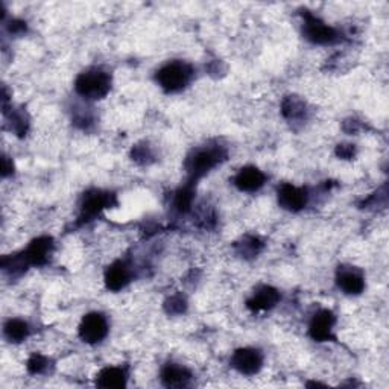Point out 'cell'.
<instances>
[{
  "label": "cell",
  "mask_w": 389,
  "mask_h": 389,
  "mask_svg": "<svg viewBox=\"0 0 389 389\" xmlns=\"http://www.w3.org/2000/svg\"><path fill=\"white\" fill-rule=\"evenodd\" d=\"M227 152L221 146H209V148L196 149L186 160V170L192 183L209 174L218 164L226 160Z\"/></svg>",
  "instance_id": "cell-1"
},
{
  "label": "cell",
  "mask_w": 389,
  "mask_h": 389,
  "mask_svg": "<svg viewBox=\"0 0 389 389\" xmlns=\"http://www.w3.org/2000/svg\"><path fill=\"white\" fill-rule=\"evenodd\" d=\"M111 89V76L102 68H90L82 72L75 81L76 93L84 99H102Z\"/></svg>",
  "instance_id": "cell-2"
},
{
  "label": "cell",
  "mask_w": 389,
  "mask_h": 389,
  "mask_svg": "<svg viewBox=\"0 0 389 389\" xmlns=\"http://www.w3.org/2000/svg\"><path fill=\"white\" fill-rule=\"evenodd\" d=\"M157 82L168 93H178L186 89L193 78V68L184 61H172L157 72Z\"/></svg>",
  "instance_id": "cell-3"
},
{
  "label": "cell",
  "mask_w": 389,
  "mask_h": 389,
  "mask_svg": "<svg viewBox=\"0 0 389 389\" xmlns=\"http://www.w3.org/2000/svg\"><path fill=\"white\" fill-rule=\"evenodd\" d=\"M304 17V24H302V34L304 37L315 43V45H335L336 41H339V34L332 26H328L327 23H324L321 19H318L314 14L310 13H304L302 14Z\"/></svg>",
  "instance_id": "cell-4"
},
{
  "label": "cell",
  "mask_w": 389,
  "mask_h": 389,
  "mask_svg": "<svg viewBox=\"0 0 389 389\" xmlns=\"http://www.w3.org/2000/svg\"><path fill=\"white\" fill-rule=\"evenodd\" d=\"M108 323L102 314L91 312L82 318L80 324V338L87 344H99L107 338Z\"/></svg>",
  "instance_id": "cell-5"
},
{
  "label": "cell",
  "mask_w": 389,
  "mask_h": 389,
  "mask_svg": "<svg viewBox=\"0 0 389 389\" xmlns=\"http://www.w3.org/2000/svg\"><path fill=\"white\" fill-rule=\"evenodd\" d=\"M230 364L240 374L254 376L263 367V354L256 348H239L233 353Z\"/></svg>",
  "instance_id": "cell-6"
},
{
  "label": "cell",
  "mask_w": 389,
  "mask_h": 389,
  "mask_svg": "<svg viewBox=\"0 0 389 389\" xmlns=\"http://www.w3.org/2000/svg\"><path fill=\"white\" fill-rule=\"evenodd\" d=\"M52 251H54V240L47 236H43L34 239L22 253V257L28 266H41L49 262Z\"/></svg>",
  "instance_id": "cell-7"
},
{
  "label": "cell",
  "mask_w": 389,
  "mask_h": 389,
  "mask_svg": "<svg viewBox=\"0 0 389 389\" xmlns=\"http://www.w3.org/2000/svg\"><path fill=\"white\" fill-rule=\"evenodd\" d=\"M336 323V316L330 310H321L318 312L309 325L310 338L316 342H325L333 338V327Z\"/></svg>",
  "instance_id": "cell-8"
},
{
  "label": "cell",
  "mask_w": 389,
  "mask_h": 389,
  "mask_svg": "<svg viewBox=\"0 0 389 389\" xmlns=\"http://www.w3.org/2000/svg\"><path fill=\"white\" fill-rule=\"evenodd\" d=\"M277 196H279V204L283 207L284 210H289V212H300L304 209L307 204V198H309L304 189L297 187L289 183L281 184L279 187Z\"/></svg>",
  "instance_id": "cell-9"
},
{
  "label": "cell",
  "mask_w": 389,
  "mask_h": 389,
  "mask_svg": "<svg viewBox=\"0 0 389 389\" xmlns=\"http://www.w3.org/2000/svg\"><path fill=\"white\" fill-rule=\"evenodd\" d=\"M113 201V195L101 192V190H93L84 196L81 204V218L90 221L94 216H98L103 209H108Z\"/></svg>",
  "instance_id": "cell-10"
},
{
  "label": "cell",
  "mask_w": 389,
  "mask_h": 389,
  "mask_svg": "<svg viewBox=\"0 0 389 389\" xmlns=\"http://www.w3.org/2000/svg\"><path fill=\"white\" fill-rule=\"evenodd\" d=\"M266 177L260 169L254 166L242 168L235 177V186L242 192H257L265 184Z\"/></svg>",
  "instance_id": "cell-11"
},
{
  "label": "cell",
  "mask_w": 389,
  "mask_h": 389,
  "mask_svg": "<svg viewBox=\"0 0 389 389\" xmlns=\"http://www.w3.org/2000/svg\"><path fill=\"white\" fill-rule=\"evenodd\" d=\"M336 283L348 295H359L365 289V280L360 272L353 267H341L336 275Z\"/></svg>",
  "instance_id": "cell-12"
},
{
  "label": "cell",
  "mask_w": 389,
  "mask_h": 389,
  "mask_svg": "<svg viewBox=\"0 0 389 389\" xmlns=\"http://www.w3.org/2000/svg\"><path fill=\"white\" fill-rule=\"evenodd\" d=\"M280 301V293L271 286H263L258 289L254 295L248 300L247 306L253 312H265L272 309Z\"/></svg>",
  "instance_id": "cell-13"
},
{
  "label": "cell",
  "mask_w": 389,
  "mask_h": 389,
  "mask_svg": "<svg viewBox=\"0 0 389 389\" xmlns=\"http://www.w3.org/2000/svg\"><path fill=\"white\" fill-rule=\"evenodd\" d=\"M131 281V270L125 262H116L105 272V286L110 291H120Z\"/></svg>",
  "instance_id": "cell-14"
},
{
  "label": "cell",
  "mask_w": 389,
  "mask_h": 389,
  "mask_svg": "<svg viewBox=\"0 0 389 389\" xmlns=\"http://www.w3.org/2000/svg\"><path fill=\"white\" fill-rule=\"evenodd\" d=\"M192 374L184 367L178 364H168L161 369V382L168 388H184L189 386Z\"/></svg>",
  "instance_id": "cell-15"
},
{
  "label": "cell",
  "mask_w": 389,
  "mask_h": 389,
  "mask_svg": "<svg viewBox=\"0 0 389 389\" xmlns=\"http://www.w3.org/2000/svg\"><path fill=\"white\" fill-rule=\"evenodd\" d=\"M126 371L119 367L103 368L96 377V385L101 388H124L126 386Z\"/></svg>",
  "instance_id": "cell-16"
},
{
  "label": "cell",
  "mask_w": 389,
  "mask_h": 389,
  "mask_svg": "<svg viewBox=\"0 0 389 389\" xmlns=\"http://www.w3.org/2000/svg\"><path fill=\"white\" fill-rule=\"evenodd\" d=\"M3 333L8 341L19 344L28 338L31 330H29V325L24 321H22V319H10L3 327Z\"/></svg>",
  "instance_id": "cell-17"
},
{
  "label": "cell",
  "mask_w": 389,
  "mask_h": 389,
  "mask_svg": "<svg viewBox=\"0 0 389 389\" xmlns=\"http://www.w3.org/2000/svg\"><path fill=\"white\" fill-rule=\"evenodd\" d=\"M193 196H195V187L192 181H189L186 186L179 187L175 192L174 207L179 213H187L190 209H192Z\"/></svg>",
  "instance_id": "cell-18"
},
{
  "label": "cell",
  "mask_w": 389,
  "mask_h": 389,
  "mask_svg": "<svg viewBox=\"0 0 389 389\" xmlns=\"http://www.w3.org/2000/svg\"><path fill=\"white\" fill-rule=\"evenodd\" d=\"M304 113H306V107L301 101H298L295 98H288L283 102V115L288 119L295 120V119L304 116Z\"/></svg>",
  "instance_id": "cell-19"
},
{
  "label": "cell",
  "mask_w": 389,
  "mask_h": 389,
  "mask_svg": "<svg viewBox=\"0 0 389 389\" xmlns=\"http://www.w3.org/2000/svg\"><path fill=\"white\" fill-rule=\"evenodd\" d=\"M49 369V359L41 354H32L28 360V371L31 374H43Z\"/></svg>",
  "instance_id": "cell-20"
},
{
  "label": "cell",
  "mask_w": 389,
  "mask_h": 389,
  "mask_svg": "<svg viewBox=\"0 0 389 389\" xmlns=\"http://www.w3.org/2000/svg\"><path fill=\"white\" fill-rule=\"evenodd\" d=\"M240 247H242L240 254H244V256H256L258 253V249L262 248V244L257 239L251 237V239H245L244 244H242Z\"/></svg>",
  "instance_id": "cell-21"
},
{
  "label": "cell",
  "mask_w": 389,
  "mask_h": 389,
  "mask_svg": "<svg viewBox=\"0 0 389 389\" xmlns=\"http://www.w3.org/2000/svg\"><path fill=\"white\" fill-rule=\"evenodd\" d=\"M166 307H168L169 314H181V312H184V309H186V301L181 297H174L168 301Z\"/></svg>",
  "instance_id": "cell-22"
},
{
  "label": "cell",
  "mask_w": 389,
  "mask_h": 389,
  "mask_svg": "<svg viewBox=\"0 0 389 389\" xmlns=\"http://www.w3.org/2000/svg\"><path fill=\"white\" fill-rule=\"evenodd\" d=\"M341 159H351L354 155V148L351 145H339L338 149H336Z\"/></svg>",
  "instance_id": "cell-23"
},
{
  "label": "cell",
  "mask_w": 389,
  "mask_h": 389,
  "mask_svg": "<svg viewBox=\"0 0 389 389\" xmlns=\"http://www.w3.org/2000/svg\"><path fill=\"white\" fill-rule=\"evenodd\" d=\"M2 174L3 177H8L10 174H13V163H10V159L3 157V168H2Z\"/></svg>",
  "instance_id": "cell-24"
}]
</instances>
